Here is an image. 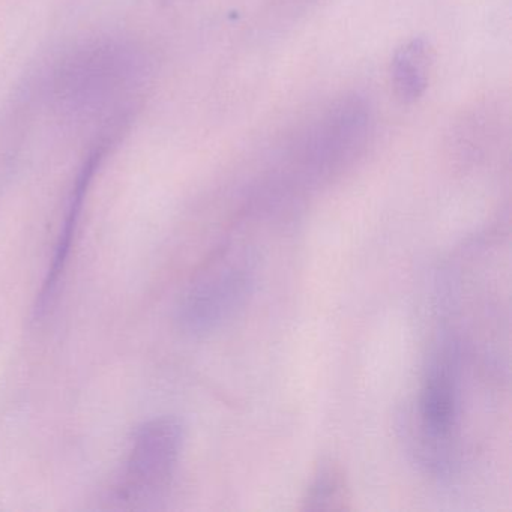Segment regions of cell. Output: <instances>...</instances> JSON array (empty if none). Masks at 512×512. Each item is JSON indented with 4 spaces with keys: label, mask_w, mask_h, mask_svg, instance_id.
Here are the masks:
<instances>
[{
    "label": "cell",
    "mask_w": 512,
    "mask_h": 512,
    "mask_svg": "<svg viewBox=\"0 0 512 512\" xmlns=\"http://www.w3.org/2000/svg\"><path fill=\"white\" fill-rule=\"evenodd\" d=\"M460 389L457 355L442 346L428 364L419 398L422 427L434 442H446L457 427Z\"/></svg>",
    "instance_id": "obj_3"
},
{
    "label": "cell",
    "mask_w": 512,
    "mask_h": 512,
    "mask_svg": "<svg viewBox=\"0 0 512 512\" xmlns=\"http://www.w3.org/2000/svg\"><path fill=\"white\" fill-rule=\"evenodd\" d=\"M349 502L346 479L337 464L325 461L317 467L316 475L304 497V508L310 511H337Z\"/></svg>",
    "instance_id": "obj_5"
},
{
    "label": "cell",
    "mask_w": 512,
    "mask_h": 512,
    "mask_svg": "<svg viewBox=\"0 0 512 512\" xmlns=\"http://www.w3.org/2000/svg\"><path fill=\"white\" fill-rule=\"evenodd\" d=\"M184 425L176 418H157L137 430L127 466L115 491L119 505L143 508L161 499L172 484L184 448Z\"/></svg>",
    "instance_id": "obj_2"
},
{
    "label": "cell",
    "mask_w": 512,
    "mask_h": 512,
    "mask_svg": "<svg viewBox=\"0 0 512 512\" xmlns=\"http://www.w3.org/2000/svg\"><path fill=\"white\" fill-rule=\"evenodd\" d=\"M256 257L242 244L223 245L208 260L179 305V322L191 334H205L229 320L251 295Z\"/></svg>",
    "instance_id": "obj_1"
},
{
    "label": "cell",
    "mask_w": 512,
    "mask_h": 512,
    "mask_svg": "<svg viewBox=\"0 0 512 512\" xmlns=\"http://www.w3.org/2000/svg\"><path fill=\"white\" fill-rule=\"evenodd\" d=\"M431 49L424 38H413L395 50L391 79L395 94L403 103H415L430 83Z\"/></svg>",
    "instance_id": "obj_4"
}]
</instances>
